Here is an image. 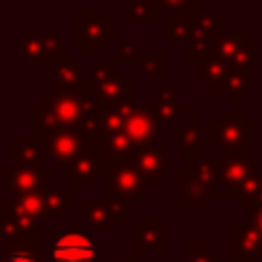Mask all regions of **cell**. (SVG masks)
<instances>
[{
    "label": "cell",
    "mask_w": 262,
    "mask_h": 262,
    "mask_svg": "<svg viewBox=\"0 0 262 262\" xmlns=\"http://www.w3.org/2000/svg\"><path fill=\"white\" fill-rule=\"evenodd\" d=\"M175 101H177V85L175 83H168V85H163L157 95L147 97V108L149 106H157V104H175Z\"/></svg>",
    "instance_id": "24"
},
{
    "label": "cell",
    "mask_w": 262,
    "mask_h": 262,
    "mask_svg": "<svg viewBox=\"0 0 262 262\" xmlns=\"http://www.w3.org/2000/svg\"><path fill=\"white\" fill-rule=\"evenodd\" d=\"M230 64L223 62V60L219 58H209L207 62H203V67H200V85L209 88V92H223V83H226L228 74H230Z\"/></svg>",
    "instance_id": "11"
},
{
    "label": "cell",
    "mask_w": 262,
    "mask_h": 262,
    "mask_svg": "<svg viewBox=\"0 0 262 262\" xmlns=\"http://www.w3.org/2000/svg\"><path fill=\"white\" fill-rule=\"evenodd\" d=\"M255 62H260V44L255 41H249L235 58L230 60V67L232 69H242V72H249Z\"/></svg>",
    "instance_id": "20"
},
{
    "label": "cell",
    "mask_w": 262,
    "mask_h": 262,
    "mask_svg": "<svg viewBox=\"0 0 262 262\" xmlns=\"http://www.w3.org/2000/svg\"><path fill=\"white\" fill-rule=\"evenodd\" d=\"M161 12H166L168 16H175V14H186V16H195V7H198V0H157Z\"/></svg>",
    "instance_id": "22"
},
{
    "label": "cell",
    "mask_w": 262,
    "mask_h": 262,
    "mask_svg": "<svg viewBox=\"0 0 262 262\" xmlns=\"http://www.w3.org/2000/svg\"><path fill=\"white\" fill-rule=\"evenodd\" d=\"M198 16V14H195ZM195 16H186V14H175L168 16V35L175 44H184L191 41V37L198 32V18Z\"/></svg>",
    "instance_id": "14"
},
{
    "label": "cell",
    "mask_w": 262,
    "mask_h": 262,
    "mask_svg": "<svg viewBox=\"0 0 262 262\" xmlns=\"http://www.w3.org/2000/svg\"><path fill=\"white\" fill-rule=\"evenodd\" d=\"M149 111L154 113L157 122H180V120L189 118V111L186 106H177V104H157V106H149Z\"/></svg>",
    "instance_id": "18"
},
{
    "label": "cell",
    "mask_w": 262,
    "mask_h": 262,
    "mask_svg": "<svg viewBox=\"0 0 262 262\" xmlns=\"http://www.w3.org/2000/svg\"><path fill=\"white\" fill-rule=\"evenodd\" d=\"M12 51L18 58L28 60V62H51L55 64L62 58V41L58 35H51V32H23L18 37V41L12 44Z\"/></svg>",
    "instance_id": "3"
},
{
    "label": "cell",
    "mask_w": 262,
    "mask_h": 262,
    "mask_svg": "<svg viewBox=\"0 0 262 262\" xmlns=\"http://www.w3.org/2000/svg\"><path fill=\"white\" fill-rule=\"evenodd\" d=\"M195 18H198V28H200V30L209 32V35H219V32H216L219 30V21H216V14H214V12H209V9H207V12H200Z\"/></svg>",
    "instance_id": "26"
},
{
    "label": "cell",
    "mask_w": 262,
    "mask_h": 262,
    "mask_svg": "<svg viewBox=\"0 0 262 262\" xmlns=\"http://www.w3.org/2000/svg\"><path fill=\"white\" fill-rule=\"evenodd\" d=\"M251 39V32H228V35H216L214 37V55L212 58H219L223 62L230 64V60L244 49Z\"/></svg>",
    "instance_id": "10"
},
{
    "label": "cell",
    "mask_w": 262,
    "mask_h": 262,
    "mask_svg": "<svg viewBox=\"0 0 262 262\" xmlns=\"http://www.w3.org/2000/svg\"><path fill=\"white\" fill-rule=\"evenodd\" d=\"M129 90H131V83H127V78H124L122 74H115L113 78H108V81L101 83L99 88H95L92 97L97 99V104H99L101 108H108V106L122 101L124 97L129 95Z\"/></svg>",
    "instance_id": "9"
},
{
    "label": "cell",
    "mask_w": 262,
    "mask_h": 262,
    "mask_svg": "<svg viewBox=\"0 0 262 262\" xmlns=\"http://www.w3.org/2000/svg\"><path fill=\"white\" fill-rule=\"evenodd\" d=\"M136 159H138V168L143 172H147V175L157 177V175H163V172H166V157H163L161 149H159L154 143L140 145Z\"/></svg>",
    "instance_id": "12"
},
{
    "label": "cell",
    "mask_w": 262,
    "mask_h": 262,
    "mask_svg": "<svg viewBox=\"0 0 262 262\" xmlns=\"http://www.w3.org/2000/svg\"><path fill=\"white\" fill-rule=\"evenodd\" d=\"M104 143H106L104 147L108 149V154H113V157H124V154H129V152H131V147H134V140H131L127 134L106 136Z\"/></svg>",
    "instance_id": "23"
},
{
    "label": "cell",
    "mask_w": 262,
    "mask_h": 262,
    "mask_svg": "<svg viewBox=\"0 0 262 262\" xmlns=\"http://www.w3.org/2000/svg\"><path fill=\"white\" fill-rule=\"evenodd\" d=\"M115 26L106 18L104 12H85L83 18L74 26V41L83 44L88 53H104L106 44L115 39Z\"/></svg>",
    "instance_id": "2"
},
{
    "label": "cell",
    "mask_w": 262,
    "mask_h": 262,
    "mask_svg": "<svg viewBox=\"0 0 262 262\" xmlns=\"http://www.w3.org/2000/svg\"><path fill=\"white\" fill-rule=\"evenodd\" d=\"M138 64H140V74L145 76V81L157 83V78L166 72L168 60H166V55H140Z\"/></svg>",
    "instance_id": "17"
},
{
    "label": "cell",
    "mask_w": 262,
    "mask_h": 262,
    "mask_svg": "<svg viewBox=\"0 0 262 262\" xmlns=\"http://www.w3.org/2000/svg\"><path fill=\"white\" fill-rule=\"evenodd\" d=\"M140 53H138V46L136 41H124V44L118 46V53H115L113 64H124V62H138Z\"/></svg>",
    "instance_id": "25"
},
{
    "label": "cell",
    "mask_w": 262,
    "mask_h": 262,
    "mask_svg": "<svg viewBox=\"0 0 262 262\" xmlns=\"http://www.w3.org/2000/svg\"><path fill=\"white\" fill-rule=\"evenodd\" d=\"M249 122V118H212L209 131H216L219 143L230 147V145H239V140L246 138V124Z\"/></svg>",
    "instance_id": "7"
},
{
    "label": "cell",
    "mask_w": 262,
    "mask_h": 262,
    "mask_svg": "<svg viewBox=\"0 0 262 262\" xmlns=\"http://www.w3.org/2000/svg\"><path fill=\"white\" fill-rule=\"evenodd\" d=\"M53 74H55V90H69V92H88V74L85 67L78 62H74L67 53L53 64Z\"/></svg>",
    "instance_id": "6"
},
{
    "label": "cell",
    "mask_w": 262,
    "mask_h": 262,
    "mask_svg": "<svg viewBox=\"0 0 262 262\" xmlns=\"http://www.w3.org/2000/svg\"><path fill=\"white\" fill-rule=\"evenodd\" d=\"M99 108L97 99L88 92L53 90L35 106V134L37 131H58V129H78L83 120Z\"/></svg>",
    "instance_id": "1"
},
{
    "label": "cell",
    "mask_w": 262,
    "mask_h": 262,
    "mask_svg": "<svg viewBox=\"0 0 262 262\" xmlns=\"http://www.w3.org/2000/svg\"><path fill=\"white\" fill-rule=\"evenodd\" d=\"M200 140H203V127H198L195 118H189L186 124H182V131H180V152L184 154L186 147H195Z\"/></svg>",
    "instance_id": "21"
},
{
    "label": "cell",
    "mask_w": 262,
    "mask_h": 262,
    "mask_svg": "<svg viewBox=\"0 0 262 262\" xmlns=\"http://www.w3.org/2000/svg\"><path fill=\"white\" fill-rule=\"evenodd\" d=\"M251 85H249V74L242 72V69H230L226 83H223V95H228L232 101H239V97L249 95Z\"/></svg>",
    "instance_id": "16"
},
{
    "label": "cell",
    "mask_w": 262,
    "mask_h": 262,
    "mask_svg": "<svg viewBox=\"0 0 262 262\" xmlns=\"http://www.w3.org/2000/svg\"><path fill=\"white\" fill-rule=\"evenodd\" d=\"M46 154L58 163H69L83 149V134L74 129H58L46 134Z\"/></svg>",
    "instance_id": "4"
},
{
    "label": "cell",
    "mask_w": 262,
    "mask_h": 262,
    "mask_svg": "<svg viewBox=\"0 0 262 262\" xmlns=\"http://www.w3.org/2000/svg\"><path fill=\"white\" fill-rule=\"evenodd\" d=\"M85 74H88V88H90V95H92L95 88H99L101 83H106L108 78L115 76V64H104V62L85 64Z\"/></svg>",
    "instance_id": "19"
},
{
    "label": "cell",
    "mask_w": 262,
    "mask_h": 262,
    "mask_svg": "<svg viewBox=\"0 0 262 262\" xmlns=\"http://www.w3.org/2000/svg\"><path fill=\"white\" fill-rule=\"evenodd\" d=\"M214 37L216 35H209V32L200 30L191 37L189 41V62L195 64V62H207L209 58L214 55Z\"/></svg>",
    "instance_id": "15"
},
{
    "label": "cell",
    "mask_w": 262,
    "mask_h": 262,
    "mask_svg": "<svg viewBox=\"0 0 262 262\" xmlns=\"http://www.w3.org/2000/svg\"><path fill=\"white\" fill-rule=\"evenodd\" d=\"M95 246L81 232H67L53 246V262H92Z\"/></svg>",
    "instance_id": "5"
},
{
    "label": "cell",
    "mask_w": 262,
    "mask_h": 262,
    "mask_svg": "<svg viewBox=\"0 0 262 262\" xmlns=\"http://www.w3.org/2000/svg\"><path fill=\"white\" fill-rule=\"evenodd\" d=\"M159 12L161 7L157 0H127L124 5V18L131 23H152L157 21Z\"/></svg>",
    "instance_id": "13"
},
{
    "label": "cell",
    "mask_w": 262,
    "mask_h": 262,
    "mask_svg": "<svg viewBox=\"0 0 262 262\" xmlns=\"http://www.w3.org/2000/svg\"><path fill=\"white\" fill-rule=\"evenodd\" d=\"M124 134L134 143H147V140H152L154 134H157V118H154V113L147 108H138L131 118H127Z\"/></svg>",
    "instance_id": "8"
}]
</instances>
